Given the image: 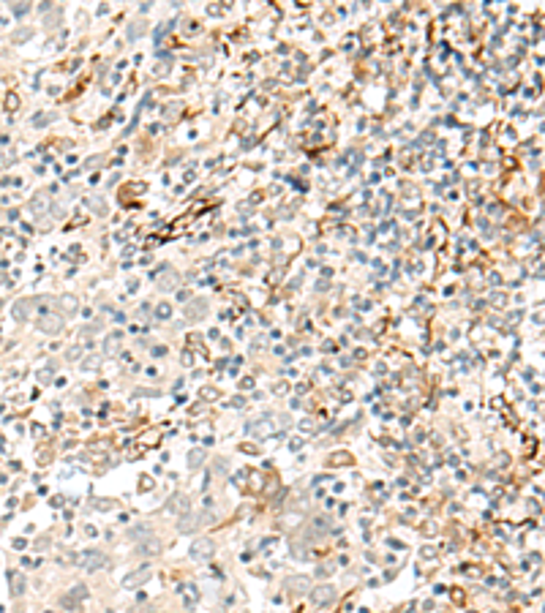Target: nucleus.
I'll use <instances>...</instances> for the list:
<instances>
[{"label": "nucleus", "mask_w": 545, "mask_h": 613, "mask_svg": "<svg viewBox=\"0 0 545 613\" xmlns=\"http://www.w3.org/2000/svg\"><path fill=\"white\" fill-rule=\"evenodd\" d=\"M491 303H494V305H504V303H507V297H504V294H491Z\"/></svg>", "instance_id": "obj_21"}, {"label": "nucleus", "mask_w": 545, "mask_h": 613, "mask_svg": "<svg viewBox=\"0 0 545 613\" xmlns=\"http://www.w3.org/2000/svg\"><path fill=\"white\" fill-rule=\"evenodd\" d=\"M308 594H311V603H314V605H330V603L335 600V589L327 586V583H324V586L311 589Z\"/></svg>", "instance_id": "obj_4"}, {"label": "nucleus", "mask_w": 545, "mask_h": 613, "mask_svg": "<svg viewBox=\"0 0 545 613\" xmlns=\"http://www.w3.org/2000/svg\"><path fill=\"white\" fill-rule=\"evenodd\" d=\"M177 283H180V275H177L175 270H169V267L158 275V289H161V292H172Z\"/></svg>", "instance_id": "obj_10"}, {"label": "nucleus", "mask_w": 545, "mask_h": 613, "mask_svg": "<svg viewBox=\"0 0 545 613\" xmlns=\"http://www.w3.org/2000/svg\"><path fill=\"white\" fill-rule=\"evenodd\" d=\"M205 314H207V300H202V297L191 300L188 308H185V319H188V322H199Z\"/></svg>", "instance_id": "obj_7"}, {"label": "nucleus", "mask_w": 545, "mask_h": 613, "mask_svg": "<svg viewBox=\"0 0 545 613\" xmlns=\"http://www.w3.org/2000/svg\"><path fill=\"white\" fill-rule=\"evenodd\" d=\"M63 316H55V314H44L41 319H38V330L41 333H46V335H57V333H63Z\"/></svg>", "instance_id": "obj_2"}, {"label": "nucleus", "mask_w": 545, "mask_h": 613, "mask_svg": "<svg viewBox=\"0 0 545 613\" xmlns=\"http://www.w3.org/2000/svg\"><path fill=\"white\" fill-rule=\"evenodd\" d=\"M8 581H11V592H14L16 597H22V594H25V589H27L25 575H22V572H11V575H8Z\"/></svg>", "instance_id": "obj_13"}, {"label": "nucleus", "mask_w": 545, "mask_h": 613, "mask_svg": "<svg viewBox=\"0 0 545 613\" xmlns=\"http://www.w3.org/2000/svg\"><path fill=\"white\" fill-rule=\"evenodd\" d=\"M196 523H199V515H191V512H185V515L180 518V526H177V529H180L183 534H185V531H194Z\"/></svg>", "instance_id": "obj_18"}, {"label": "nucleus", "mask_w": 545, "mask_h": 613, "mask_svg": "<svg viewBox=\"0 0 545 613\" xmlns=\"http://www.w3.org/2000/svg\"><path fill=\"white\" fill-rule=\"evenodd\" d=\"M286 592L292 594V597H300V594H308L311 592V578L305 575H294L286 581Z\"/></svg>", "instance_id": "obj_3"}, {"label": "nucleus", "mask_w": 545, "mask_h": 613, "mask_svg": "<svg viewBox=\"0 0 545 613\" xmlns=\"http://www.w3.org/2000/svg\"><path fill=\"white\" fill-rule=\"evenodd\" d=\"M213 551H216V545H213L210 540H196L194 545H191V559H196V562H205V559L213 556Z\"/></svg>", "instance_id": "obj_6"}, {"label": "nucleus", "mask_w": 545, "mask_h": 613, "mask_svg": "<svg viewBox=\"0 0 545 613\" xmlns=\"http://www.w3.org/2000/svg\"><path fill=\"white\" fill-rule=\"evenodd\" d=\"M27 8H30V5H27V3H19V5H14V14H19V16H22V14H25V11H27Z\"/></svg>", "instance_id": "obj_23"}, {"label": "nucleus", "mask_w": 545, "mask_h": 613, "mask_svg": "<svg viewBox=\"0 0 545 613\" xmlns=\"http://www.w3.org/2000/svg\"><path fill=\"white\" fill-rule=\"evenodd\" d=\"M147 578H150V567H139V570L129 572V575H126L120 583H123L126 589H134V586H142V583L147 581Z\"/></svg>", "instance_id": "obj_8"}, {"label": "nucleus", "mask_w": 545, "mask_h": 613, "mask_svg": "<svg viewBox=\"0 0 545 613\" xmlns=\"http://www.w3.org/2000/svg\"><path fill=\"white\" fill-rule=\"evenodd\" d=\"M27 36H30V30H19V33H14V41H25Z\"/></svg>", "instance_id": "obj_22"}, {"label": "nucleus", "mask_w": 545, "mask_h": 613, "mask_svg": "<svg viewBox=\"0 0 545 613\" xmlns=\"http://www.w3.org/2000/svg\"><path fill=\"white\" fill-rule=\"evenodd\" d=\"M139 36V25H131L129 27V38H136Z\"/></svg>", "instance_id": "obj_24"}, {"label": "nucleus", "mask_w": 545, "mask_h": 613, "mask_svg": "<svg viewBox=\"0 0 545 613\" xmlns=\"http://www.w3.org/2000/svg\"><path fill=\"white\" fill-rule=\"evenodd\" d=\"M248 433H251L254 439H265L272 433V420L270 417H259L254 420V423H248Z\"/></svg>", "instance_id": "obj_5"}, {"label": "nucleus", "mask_w": 545, "mask_h": 613, "mask_svg": "<svg viewBox=\"0 0 545 613\" xmlns=\"http://www.w3.org/2000/svg\"><path fill=\"white\" fill-rule=\"evenodd\" d=\"M275 392H286V381H278V384H275Z\"/></svg>", "instance_id": "obj_26"}, {"label": "nucleus", "mask_w": 545, "mask_h": 613, "mask_svg": "<svg viewBox=\"0 0 545 613\" xmlns=\"http://www.w3.org/2000/svg\"><path fill=\"white\" fill-rule=\"evenodd\" d=\"M27 305H30V300H19V303H14L11 314H14L16 322H25V319H27Z\"/></svg>", "instance_id": "obj_17"}, {"label": "nucleus", "mask_w": 545, "mask_h": 613, "mask_svg": "<svg viewBox=\"0 0 545 613\" xmlns=\"http://www.w3.org/2000/svg\"><path fill=\"white\" fill-rule=\"evenodd\" d=\"M98 366H101V357H98V355L85 357V363H82V368H85V371H96Z\"/></svg>", "instance_id": "obj_20"}, {"label": "nucleus", "mask_w": 545, "mask_h": 613, "mask_svg": "<svg viewBox=\"0 0 545 613\" xmlns=\"http://www.w3.org/2000/svg\"><path fill=\"white\" fill-rule=\"evenodd\" d=\"M205 458H207L205 450H202V447H194V450L188 453V466H191V469H199V466L205 464Z\"/></svg>", "instance_id": "obj_15"}, {"label": "nucleus", "mask_w": 545, "mask_h": 613, "mask_svg": "<svg viewBox=\"0 0 545 613\" xmlns=\"http://www.w3.org/2000/svg\"><path fill=\"white\" fill-rule=\"evenodd\" d=\"M33 123H36V125H44V123H49V115H41V118H36V120H33Z\"/></svg>", "instance_id": "obj_25"}, {"label": "nucleus", "mask_w": 545, "mask_h": 613, "mask_svg": "<svg viewBox=\"0 0 545 613\" xmlns=\"http://www.w3.org/2000/svg\"><path fill=\"white\" fill-rule=\"evenodd\" d=\"M60 308L66 311V314H74V311H77V297H74V294H63V297H60Z\"/></svg>", "instance_id": "obj_19"}, {"label": "nucleus", "mask_w": 545, "mask_h": 613, "mask_svg": "<svg viewBox=\"0 0 545 613\" xmlns=\"http://www.w3.org/2000/svg\"><path fill=\"white\" fill-rule=\"evenodd\" d=\"M85 597H88V586H85V583H77V586L71 589V594L63 597V605H66V608H74V603H77V600H85Z\"/></svg>", "instance_id": "obj_11"}, {"label": "nucleus", "mask_w": 545, "mask_h": 613, "mask_svg": "<svg viewBox=\"0 0 545 613\" xmlns=\"http://www.w3.org/2000/svg\"><path fill=\"white\" fill-rule=\"evenodd\" d=\"M27 207H30L33 216H44V213L49 210V194H46V191H38V194L30 199V205H27Z\"/></svg>", "instance_id": "obj_9"}, {"label": "nucleus", "mask_w": 545, "mask_h": 613, "mask_svg": "<svg viewBox=\"0 0 545 613\" xmlns=\"http://www.w3.org/2000/svg\"><path fill=\"white\" fill-rule=\"evenodd\" d=\"M118 346H120V333H109L104 338V352L107 355H118Z\"/></svg>", "instance_id": "obj_16"}, {"label": "nucleus", "mask_w": 545, "mask_h": 613, "mask_svg": "<svg viewBox=\"0 0 545 613\" xmlns=\"http://www.w3.org/2000/svg\"><path fill=\"white\" fill-rule=\"evenodd\" d=\"M77 564L82 567V570H88V572H96V570H101V567L107 564V553L90 548V551H82L77 556Z\"/></svg>", "instance_id": "obj_1"}, {"label": "nucleus", "mask_w": 545, "mask_h": 613, "mask_svg": "<svg viewBox=\"0 0 545 613\" xmlns=\"http://www.w3.org/2000/svg\"><path fill=\"white\" fill-rule=\"evenodd\" d=\"M158 551H161L158 537H147V540H142V542H139V553H144V556H155Z\"/></svg>", "instance_id": "obj_12"}, {"label": "nucleus", "mask_w": 545, "mask_h": 613, "mask_svg": "<svg viewBox=\"0 0 545 613\" xmlns=\"http://www.w3.org/2000/svg\"><path fill=\"white\" fill-rule=\"evenodd\" d=\"M169 512H183V515H185V512H188V496H185V493H175V496H172V499H169Z\"/></svg>", "instance_id": "obj_14"}]
</instances>
